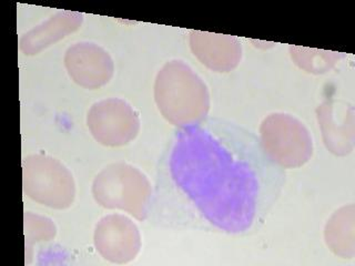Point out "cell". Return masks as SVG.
<instances>
[{"mask_svg":"<svg viewBox=\"0 0 355 266\" xmlns=\"http://www.w3.org/2000/svg\"><path fill=\"white\" fill-rule=\"evenodd\" d=\"M286 170L258 134L218 116L173 131L159 158L148 221L166 230L254 234L280 199Z\"/></svg>","mask_w":355,"mask_h":266,"instance_id":"1","label":"cell"},{"mask_svg":"<svg viewBox=\"0 0 355 266\" xmlns=\"http://www.w3.org/2000/svg\"><path fill=\"white\" fill-rule=\"evenodd\" d=\"M155 99L162 116L178 127L205 119L210 109L205 83L181 60L166 62L158 72Z\"/></svg>","mask_w":355,"mask_h":266,"instance_id":"2","label":"cell"},{"mask_svg":"<svg viewBox=\"0 0 355 266\" xmlns=\"http://www.w3.org/2000/svg\"><path fill=\"white\" fill-rule=\"evenodd\" d=\"M153 191L147 177L127 163L107 166L92 186L94 199L103 208L127 211L140 221L147 220Z\"/></svg>","mask_w":355,"mask_h":266,"instance_id":"3","label":"cell"},{"mask_svg":"<svg viewBox=\"0 0 355 266\" xmlns=\"http://www.w3.org/2000/svg\"><path fill=\"white\" fill-rule=\"evenodd\" d=\"M261 144L266 154L282 169L301 168L313 155V139L308 127L291 114L266 116L260 127Z\"/></svg>","mask_w":355,"mask_h":266,"instance_id":"4","label":"cell"},{"mask_svg":"<svg viewBox=\"0 0 355 266\" xmlns=\"http://www.w3.org/2000/svg\"><path fill=\"white\" fill-rule=\"evenodd\" d=\"M87 122L94 139L108 147L125 145L140 130L139 114L125 100L116 98L94 103Z\"/></svg>","mask_w":355,"mask_h":266,"instance_id":"5","label":"cell"},{"mask_svg":"<svg viewBox=\"0 0 355 266\" xmlns=\"http://www.w3.org/2000/svg\"><path fill=\"white\" fill-rule=\"evenodd\" d=\"M48 184L51 197V208L64 209L68 205L61 199L62 194L72 203L75 199V183L70 172L55 159L40 155H33L24 161V186L26 193L36 200L38 194L46 186L39 203H44Z\"/></svg>","mask_w":355,"mask_h":266,"instance_id":"6","label":"cell"},{"mask_svg":"<svg viewBox=\"0 0 355 266\" xmlns=\"http://www.w3.org/2000/svg\"><path fill=\"white\" fill-rule=\"evenodd\" d=\"M94 245L105 260L112 263H128L136 258L141 249V236L138 227L129 218L110 214L98 223Z\"/></svg>","mask_w":355,"mask_h":266,"instance_id":"7","label":"cell"},{"mask_svg":"<svg viewBox=\"0 0 355 266\" xmlns=\"http://www.w3.org/2000/svg\"><path fill=\"white\" fill-rule=\"evenodd\" d=\"M325 147L333 154L345 157L354 149V107L327 100L316 109Z\"/></svg>","mask_w":355,"mask_h":266,"instance_id":"8","label":"cell"},{"mask_svg":"<svg viewBox=\"0 0 355 266\" xmlns=\"http://www.w3.org/2000/svg\"><path fill=\"white\" fill-rule=\"evenodd\" d=\"M66 66L76 82L89 89L108 83L114 71V61L109 53L89 42H81L68 49Z\"/></svg>","mask_w":355,"mask_h":266,"instance_id":"9","label":"cell"},{"mask_svg":"<svg viewBox=\"0 0 355 266\" xmlns=\"http://www.w3.org/2000/svg\"><path fill=\"white\" fill-rule=\"evenodd\" d=\"M190 47L193 55L209 69L229 72L241 60V42L232 36L191 31Z\"/></svg>","mask_w":355,"mask_h":266,"instance_id":"10","label":"cell"},{"mask_svg":"<svg viewBox=\"0 0 355 266\" xmlns=\"http://www.w3.org/2000/svg\"><path fill=\"white\" fill-rule=\"evenodd\" d=\"M354 213V205H345L336 211L325 225L327 247L343 258H353L355 254Z\"/></svg>","mask_w":355,"mask_h":266,"instance_id":"11","label":"cell"},{"mask_svg":"<svg viewBox=\"0 0 355 266\" xmlns=\"http://www.w3.org/2000/svg\"><path fill=\"white\" fill-rule=\"evenodd\" d=\"M290 53L295 64L312 73H324L344 57L341 53L293 46L290 47Z\"/></svg>","mask_w":355,"mask_h":266,"instance_id":"12","label":"cell"}]
</instances>
